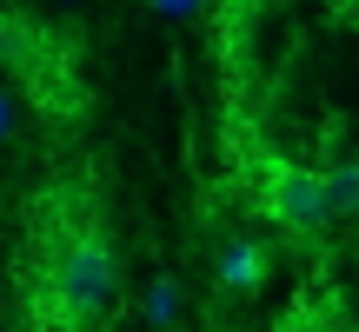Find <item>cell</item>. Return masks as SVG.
<instances>
[{"label": "cell", "mask_w": 359, "mask_h": 332, "mask_svg": "<svg viewBox=\"0 0 359 332\" xmlns=\"http://www.w3.org/2000/svg\"><path fill=\"white\" fill-rule=\"evenodd\" d=\"M47 293H53V312H60V319H74V326L100 319V312L120 299L114 246H107L100 233H80V240L60 253V266L47 272Z\"/></svg>", "instance_id": "obj_1"}, {"label": "cell", "mask_w": 359, "mask_h": 332, "mask_svg": "<svg viewBox=\"0 0 359 332\" xmlns=\"http://www.w3.org/2000/svg\"><path fill=\"white\" fill-rule=\"evenodd\" d=\"M266 213L286 233H320L333 226V200H326V173L313 166H273L266 173Z\"/></svg>", "instance_id": "obj_2"}, {"label": "cell", "mask_w": 359, "mask_h": 332, "mask_svg": "<svg viewBox=\"0 0 359 332\" xmlns=\"http://www.w3.org/2000/svg\"><path fill=\"white\" fill-rule=\"evenodd\" d=\"M266 246L259 240H233L226 253H219V286H226V293H253L259 279H266Z\"/></svg>", "instance_id": "obj_3"}, {"label": "cell", "mask_w": 359, "mask_h": 332, "mask_svg": "<svg viewBox=\"0 0 359 332\" xmlns=\"http://www.w3.org/2000/svg\"><path fill=\"white\" fill-rule=\"evenodd\" d=\"M326 200H333V219H359V160L326 166Z\"/></svg>", "instance_id": "obj_4"}, {"label": "cell", "mask_w": 359, "mask_h": 332, "mask_svg": "<svg viewBox=\"0 0 359 332\" xmlns=\"http://www.w3.org/2000/svg\"><path fill=\"white\" fill-rule=\"evenodd\" d=\"M147 319H154V326H160V319H173V286H167V279L147 293Z\"/></svg>", "instance_id": "obj_5"}, {"label": "cell", "mask_w": 359, "mask_h": 332, "mask_svg": "<svg viewBox=\"0 0 359 332\" xmlns=\"http://www.w3.org/2000/svg\"><path fill=\"white\" fill-rule=\"evenodd\" d=\"M7 133H13V100L0 93V140H7Z\"/></svg>", "instance_id": "obj_6"}, {"label": "cell", "mask_w": 359, "mask_h": 332, "mask_svg": "<svg viewBox=\"0 0 359 332\" xmlns=\"http://www.w3.org/2000/svg\"><path fill=\"white\" fill-rule=\"evenodd\" d=\"M154 7H167V13H187V7H193V0H154Z\"/></svg>", "instance_id": "obj_7"}]
</instances>
